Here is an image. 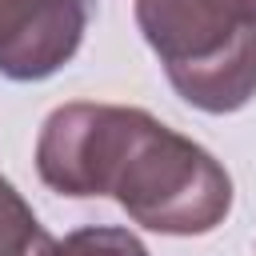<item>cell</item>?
Segmentation results:
<instances>
[{
  "mask_svg": "<svg viewBox=\"0 0 256 256\" xmlns=\"http://www.w3.org/2000/svg\"><path fill=\"white\" fill-rule=\"evenodd\" d=\"M136 28L192 108L224 116L256 96V0H136Z\"/></svg>",
  "mask_w": 256,
  "mask_h": 256,
  "instance_id": "7a4b0ae2",
  "label": "cell"
},
{
  "mask_svg": "<svg viewBox=\"0 0 256 256\" xmlns=\"http://www.w3.org/2000/svg\"><path fill=\"white\" fill-rule=\"evenodd\" d=\"M84 28V0H0V76L48 80L80 52Z\"/></svg>",
  "mask_w": 256,
  "mask_h": 256,
  "instance_id": "3957f363",
  "label": "cell"
},
{
  "mask_svg": "<svg viewBox=\"0 0 256 256\" xmlns=\"http://www.w3.org/2000/svg\"><path fill=\"white\" fill-rule=\"evenodd\" d=\"M36 172L60 196H112L140 228L204 236L232 212V176L144 108L72 100L36 140Z\"/></svg>",
  "mask_w": 256,
  "mask_h": 256,
  "instance_id": "6da1fadb",
  "label": "cell"
},
{
  "mask_svg": "<svg viewBox=\"0 0 256 256\" xmlns=\"http://www.w3.org/2000/svg\"><path fill=\"white\" fill-rule=\"evenodd\" d=\"M56 256H148V248L140 244L136 232L128 228H112V224H92V228H76L60 240Z\"/></svg>",
  "mask_w": 256,
  "mask_h": 256,
  "instance_id": "5b68a950",
  "label": "cell"
},
{
  "mask_svg": "<svg viewBox=\"0 0 256 256\" xmlns=\"http://www.w3.org/2000/svg\"><path fill=\"white\" fill-rule=\"evenodd\" d=\"M60 240L44 232L28 200L0 176V256H56Z\"/></svg>",
  "mask_w": 256,
  "mask_h": 256,
  "instance_id": "277c9868",
  "label": "cell"
}]
</instances>
